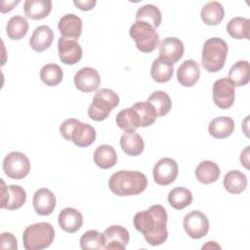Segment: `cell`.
Returning <instances> with one entry per match:
<instances>
[{
  "mask_svg": "<svg viewBox=\"0 0 250 250\" xmlns=\"http://www.w3.org/2000/svg\"><path fill=\"white\" fill-rule=\"evenodd\" d=\"M135 229L143 233L146 241L151 246L164 243L168 237L167 212L159 204L150 206L147 210L138 212L133 220Z\"/></svg>",
  "mask_w": 250,
  "mask_h": 250,
  "instance_id": "obj_1",
  "label": "cell"
},
{
  "mask_svg": "<svg viewBox=\"0 0 250 250\" xmlns=\"http://www.w3.org/2000/svg\"><path fill=\"white\" fill-rule=\"evenodd\" d=\"M108 187L118 196L137 195L146 188L147 179L139 171L120 170L110 176Z\"/></svg>",
  "mask_w": 250,
  "mask_h": 250,
  "instance_id": "obj_2",
  "label": "cell"
},
{
  "mask_svg": "<svg viewBox=\"0 0 250 250\" xmlns=\"http://www.w3.org/2000/svg\"><path fill=\"white\" fill-rule=\"evenodd\" d=\"M228 56V44L219 37H212L205 41L202 47L201 64L209 72L221 70Z\"/></svg>",
  "mask_w": 250,
  "mask_h": 250,
  "instance_id": "obj_3",
  "label": "cell"
},
{
  "mask_svg": "<svg viewBox=\"0 0 250 250\" xmlns=\"http://www.w3.org/2000/svg\"><path fill=\"white\" fill-rule=\"evenodd\" d=\"M61 135L66 140L73 142L79 147H86L96 140V130L88 123H82L75 118L64 120L60 126Z\"/></svg>",
  "mask_w": 250,
  "mask_h": 250,
  "instance_id": "obj_4",
  "label": "cell"
},
{
  "mask_svg": "<svg viewBox=\"0 0 250 250\" xmlns=\"http://www.w3.org/2000/svg\"><path fill=\"white\" fill-rule=\"evenodd\" d=\"M55 238V229L50 223L41 222L28 226L22 233L26 250H41L49 247Z\"/></svg>",
  "mask_w": 250,
  "mask_h": 250,
  "instance_id": "obj_5",
  "label": "cell"
},
{
  "mask_svg": "<svg viewBox=\"0 0 250 250\" xmlns=\"http://www.w3.org/2000/svg\"><path fill=\"white\" fill-rule=\"evenodd\" d=\"M119 104L117 94L107 88L97 91L92 104L88 107V116L95 121H103L107 118L110 111Z\"/></svg>",
  "mask_w": 250,
  "mask_h": 250,
  "instance_id": "obj_6",
  "label": "cell"
},
{
  "mask_svg": "<svg viewBox=\"0 0 250 250\" xmlns=\"http://www.w3.org/2000/svg\"><path fill=\"white\" fill-rule=\"evenodd\" d=\"M130 36L136 43V47L143 53H150L159 43V35L155 28L142 21H136L130 27Z\"/></svg>",
  "mask_w": 250,
  "mask_h": 250,
  "instance_id": "obj_7",
  "label": "cell"
},
{
  "mask_svg": "<svg viewBox=\"0 0 250 250\" xmlns=\"http://www.w3.org/2000/svg\"><path fill=\"white\" fill-rule=\"evenodd\" d=\"M3 170L11 179H23L30 171L29 159L22 152L12 151L8 153L3 160Z\"/></svg>",
  "mask_w": 250,
  "mask_h": 250,
  "instance_id": "obj_8",
  "label": "cell"
},
{
  "mask_svg": "<svg viewBox=\"0 0 250 250\" xmlns=\"http://www.w3.org/2000/svg\"><path fill=\"white\" fill-rule=\"evenodd\" d=\"M183 226L188 236L194 239L205 236L209 230V221L205 214L192 210L184 217Z\"/></svg>",
  "mask_w": 250,
  "mask_h": 250,
  "instance_id": "obj_9",
  "label": "cell"
},
{
  "mask_svg": "<svg viewBox=\"0 0 250 250\" xmlns=\"http://www.w3.org/2000/svg\"><path fill=\"white\" fill-rule=\"evenodd\" d=\"M1 182V203L0 207L7 210H17L21 208L26 201L25 190L17 185L6 186L3 179Z\"/></svg>",
  "mask_w": 250,
  "mask_h": 250,
  "instance_id": "obj_10",
  "label": "cell"
},
{
  "mask_svg": "<svg viewBox=\"0 0 250 250\" xmlns=\"http://www.w3.org/2000/svg\"><path fill=\"white\" fill-rule=\"evenodd\" d=\"M212 97L218 107L222 109L229 108L233 104L235 98L234 85L227 77L216 80L213 84Z\"/></svg>",
  "mask_w": 250,
  "mask_h": 250,
  "instance_id": "obj_11",
  "label": "cell"
},
{
  "mask_svg": "<svg viewBox=\"0 0 250 250\" xmlns=\"http://www.w3.org/2000/svg\"><path fill=\"white\" fill-rule=\"evenodd\" d=\"M179 172L177 162L169 157L159 159L153 167V179L154 182L159 186H168L172 184Z\"/></svg>",
  "mask_w": 250,
  "mask_h": 250,
  "instance_id": "obj_12",
  "label": "cell"
},
{
  "mask_svg": "<svg viewBox=\"0 0 250 250\" xmlns=\"http://www.w3.org/2000/svg\"><path fill=\"white\" fill-rule=\"evenodd\" d=\"M59 57L64 64H75L82 58V49L79 43L70 38L61 36L58 41Z\"/></svg>",
  "mask_w": 250,
  "mask_h": 250,
  "instance_id": "obj_13",
  "label": "cell"
},
{
  "mask_svg": "<svg viewBox=\"0 0 250 250\" xmlns=\"http://www.w3.org/2000/svg\"><path fill=\"white\" fill-rule=\"evenodd\" d=\"M104 249L124 250L129 242V231L122 226L113 225L104 229Z\"/></svg>",
  "mask_w": 250,
  "mask_h": 250,
  "instance_id": "obj_14",
  "label": "cell"
},
{
  "mask_svg": "<svg viewBox=\"0 0 250 250\" xmlns=\"http://www.w3.org/2000/svg\"><path fill=\"white\" fill-rule=\"evenodd\" d=\"M185 47L183 42L177 37H167L159 44V59L174 64L184 55Z\"/></svg>",
  "mask_w": 250,
  "mask_h": 250,
  "instance_id": "obj_15",
  "label": "cell"
},
{
  "mask_svg": "<svg viewBox=\"0 0 250 250\" xmlns=\"http://www.w3.org/2000/svg\"><path fill=\"white\" fill-rule=\"evenodd\" d=\"M101 83L99 72L90 66L82 67L74 75V84L76 88L84 93L96 91Z\"/></svg>",
  "mask_w": 250,
  "mask_h": 250,
  "instance_id": "obj_16",
  "label": "cell"
},
{
  "mask_svg": "<svg viewBox=\"0 0 250 250\" xmlns=\"http://www.w3.org/2000/svg\"><path fill=\"white\" fill-rule=\"evenodd\" d=\"M56 196L48 188H39L33 194V207L40 216H48L53 213L56 207Z\"/></svg>",
  "mask_w": 250,
  "mask_h": 250,
  "instance_id": "obj_17",
  "label": "cell"
},
{
  "mask_svg": "<svg viewBox=\"0 0 250 250\" xmlns=\"http://www.w3.org/2000/svg\"><path fill=\"white\" fill-rule=\"evenodd\" d=\"M200 68L193 60H186L177 70L178 82L184 87H192L199 79Z\"/></svg>",
  "mask_w": 250,
  "mask_h": 250,
  "instance_id": "obj_18",
  "label": "cell"
},
{
  "mask_svg": "<svg viewBox=\"0 0 250 250\" xmlns=\"http://www.w3.org/2000/svg\"><path fill=\"white\" fill-rule=\"evenodd\" d=\"M58 28L62 37L76 40L82 32V21L74 14H65L60 19Z\"/></svg>",
  "mask_w": 250,
  "mask_h": 250,
  "instance_id": "obj_19",
  "label": "cell"
},
{
  "mask_svg": "<svg viewBox=\"0 0 250 250\" xmlns=\"http://www.w3.org/2000/svg\"><path fill=\"white\" fill-rule=\"evenodd\" d=\"M59 225L62 229L72 233L77 231L83 224L82 214L75 208H64L59 214Z\"/></svg>",
  "mask_w": 250,
  "mask_h": 250,
  "instance_id": "obj_20",
  "label": "cell"
},
{
  "mask_svg": "<svg viewBox=\"0 0 250 250\" xmlns=\"http://www.w3.org/2000/svg\"><path fill=\"white\" fill-rule=\"evenodd\" d=\"M53 30L48 25H40L33 30L29 38V45L32 50L36 52H43L50 48L53 43Z\"/></svg>",
  "mask_w": 250,
  "mask_h": 250,
  "instance_id": "obj_21",
  "label": "cell"
},
{
  "mask_svg": "<svg viewBox=\"0 0 250 250\" xmlns=\"http://www.w3.org/2000/svg\"><path fill=\"white\" fill-rule=\"evenodd\" d=\"M234 121L229 116H219L214 118L208 126L210 135L216 139H225L234 131Z\"/></svg>",
  "mask_w": 250,
  "mask_h": 250,
  "instance_id": "obj_22",
  "label": "cell"
},
{
  "mask_svg": "<svg viewBox=\"0 0 250 250\" xmlns=\"http://www.w3.org/2000/svg\"><path fill=\"white\" fill-rule=\"evenodd\" d=\"M23 10L28 19L42 20L46 18L52 10L51 0H26Z\"/></svg>",
  "mask_w": 250,
  "mask_h": 250,
  "instance_id": "obj_23",
  "label": "cell"
},
{
  "mask_svg": "<svg viewBox=\"0 0 250 250\" xmlns=\"http://www.w3.org/2000/svg\"><path fill=\"white\" fill-rule=\"evenodd\" d=\"M122 150L131 156L140 155L145 148L143 138L136 132H125L120 138Z\"/></svg>",
  "mask_w": 250,
  "mask_h": 250,
  "instance_id": "obj_24",
  "label": "cell"
},
{
  "mask_svg": "<svg viewBox=\"0 0 250 250\" xmlns=\"http://www.w3.org/2000/svg\"><path fill=\"white\" fill-rule=\"evenodd\" d=\"M93 159L98 167L102 169H108L116 164L117 154L112 146L101 145L96 148Z\"/></svg>",
  "mask_w": 250,
  "mask_h": 250,
  "instance_id": "obj_25",
  "label": "cell"
},
{
  "mask_svg": "<svg viewBox=\"0 0 250 250\" xmlns=\"http://www.w3.org/2000/svg\"><path fill=\"white\" fill-rule=\"evenodd\" d=\"M225 17V10L221 3L217 1H210L206 3L200 12L202 21L207 25L219 24Z\"/></svg>",
  "mask_w": 250,
  "mask_h": 250,
  "instance_id": "obj_26",
  "label": "cell"
},
{
  "mask_svg": "<svg viewBox=\"0 0 250 250\" xmlns=\"http://www.w3.org/2000/svg\"><path fill=\"white\" fill-rule=\"evenodd\" d=\"M220 168L219 166L210 160H204L200 162L195 168V177L196 179L204 185L215 183L220 177Z\"/></svg>",
  "mask_w": 250,
  "mask_h": 250,
  "instance_id": "obj_27",
  "label": "cell"
},
{
  "mask_svg": "<svg viewBox=\"0 0 250 250\" xmlns=\"http://www.w3.org/2000/svg\"><path fill=\"white\" fill-rule=\"evenodd\" d=\"M223 184L227 191L238 194L247 188V178L239 170H230L225 175Z\"/></svg>",
  "mask_w": 250,
  "mask_h": 250,
  "instance_id": "obj_28",
  "label": "cell"
},
{
  "mask_svg": "<svg viewBox=\"0 0 250 250\" xmlns=\"http://www.w3.org/2000/svg\"><path fill=\"white\" fill-rule=\"evenodd\" d=\"M228 79L235 86L241 87L250 80V65L247 61H237L229 69Z\"/></svg>",
  "mask_w": 250,
  "mask_h": 250,
  "instance_id": "obj_29",
  "label": "cell"
},
{
  "mask_svg": "<svg viewBox=\"0 0 250 250\" xmlns=\"http://www.w3.org/2000/svg\"><path fill=\"white\" fill-rule=\"evenodd\" d=\"M117 126L125 132H135L141 127V122L138 113L131 106L119 111L115 118Z\"/></svg>",
  "mask_w": 250,
  "mask_h": 250,
  "instance_id": "obj_30",
  "label": "cell"
},
{
  "mask_svg": "<svg viewBox=\"0 0 250 250\" xmlns=\"http://www.w3.org/2000/svg\"><path fill=\"white\" fill-rule=\"evenodd\" d=\"M28 22L21 15L12 17L6 25V33L12 40H20L25 36L28 31Z\"/></svg>",
  "mask_w": 250,
  "mask_h": 250,
  "instance_id": "obj_31",
  "label": "cell"
},
{
  "mask_svg": "<svg viewBox=\"0 0 250 250\" xmlns=\"http://www.w3.org/2000/svg\"><path fill=\"white\" fill-rule=\"evenodd\" d=\"M168 202L176 210H182L192 202L191 191L184 187H177L168 193Z\"/></svg>",
  "mask_w": 250,
  "mask_h": 250,
  "instance_id": "obj_32",
  "label": "cell"
},
{
  "mask_svg": "<svg viewBox=\"0 0 250 250\" xmlns=\"http://www.w3.org/2000/svg\"><path fill=\"white\" fill-rule=\"evenodd\" d=\"M174 72V66L171 63H168L162 60L155 59L150 67L151 78L157 83H166L168 82Z\"/></svg>",
  "mask_w": 250,
  "mask_h": 250,
  "instance_id": "obj_33",
  "label": "cell"
},
{
  "mask_svg": "<svg viewBox=\"0 0 250 250\" xmlns=\"http://www.w3.org/2000/svg\"><path fill=\"white\" fill-rule=\"evenodd\" d=\"M227 31L234 39H249L250 21L242 17L232 18L227 24Z\"/></svg>",
  "mask_w": 250,
  "mask_h": 250,
  "instance_id": "obj_34",
  "label": "cell"
},
{
  "mask_svg": "<svg viewBox=\"0 0 250 250\" xmlns=\"http://www.w3.org/2000/svg\"><path fill=\"white\" fill-rule=\"evenodd\" d=\"M136 21H146L156 28L162 21L161 12L153 4H146L138 9L136 13Z\"/></svg>",
  "mask_w": 250,
  "mask_h": 250,
  "instance_id": "obj_35",
  "label": "cell"
},
{
  "mask_svg": "<svg viewBox=\"0 0 250 250\" xmlns=\"http://www.w3.org/2000/svg\"><path fill=\"white\" fill-rule=\"evenodd\" d=\"M139 115L141 127H147L154 123L157 118V112L154 106L148 102H140L132 105Z\"/></svg>",
  "mask_w": 250,
  "mask_h": 250,
  "instance_id": "obj_36",
  "label": "cell"
},
{
  "mask_svg": "<svg viewBox=\"0 0 250 250\" xmlns=\"http://www.w3.org/2000/svg\"><path fill=\"white\" fill-rule=\"evenodd\" d=\"M63 72L62 67L56 63L45 64L40 70V78L47 86H56L62 80Z\"/></svg>",
  "mask_w": 250,
  "mask_h": 250,
  "instance_id": "obj_37",
  "label": "cell"
},
{
  "mask_svg": "<svg viewBox=\"0 0 250 250\" xmlns=\"http://www.w3.org/2000/svg\"><path fill=\"white\" fill-rule=\"evenodd\" d=\"M156 109L158 116L166 115L172 106V102L169 95L164 91H155L148 98L147 101Z\"/></svg>",
  "mask_w": 250,
  "mask_h": 250,
  "instance_id": "obj_38",
  "label": "cell"
},
{
  "mask_svg": "<svg viewBox=\"0 0 250 250\" xmlns=\"http://www.w3.org/2000/svg\"><path fill=\"white\" fill-rule=\"evenodd\" d=\"M80 247L83 250L104 249V238L103 233L95 229L87 230L80 237Z\"/></svg>",
  "mask_w": 250,
  "mask_h": 250,
  "instance_id": "obj_39",
  "label": "cell"
},
{
  "mask_svg": "<svg viewBox=\"0 0 250 250\" xmlns=\"http://www.w3.org/2000/svg\"><path fill=\"white\" fill-rule=\"evenodd\" d=\"M0 247L1 249H18V241L13 233L11 232H2L0 236Z\"/></svg>",
  "mask_w": 250,
  "mask_h": 250,
  "instance_id": "obj_40",
  "label": "cell"
},
{
  "mask_svg": "<svg viewBox=\"0 0 250 250\" xmlns=\"http://www.w3.org/2000/svg\"><path fill=\"white\" fill-rule=\"evenodd\" d=\"M73 3L77 8H79L82 11H89L94 8L97 2L96 0H74Z\"/></svg>",
  "mask_w": 250,
  "mask_h": 250,
  "instance_id": "obj_41",
  "label": "cell"
},
{
  "mask_svg": "<svg viewBox=\"0 0 250 250\" xmlns=\"http://www.w3.org/2000/svg\"><path fill=\"white\" fill-rule=\"evenodd\" d=\"M19 0L17 1H2L1 2V12L2 13H6V12H9L11 10L14 9L15 6H17L19 4Z\"/></svg>",
  "mask_w": 250,
  "mask_h": 250,
  "instance_id": "obj_42",
  "label": "cell"
},
{
  "mask_svg": "<svg viewBox=\"0 0 250 250\" xmlns=\"http://www.w3.org/2000/svg\"><path fill=\"white\" fill-rule=\"evenodd\" d=\"M249 148H250V146H246L245 147V149L241 152V154H240V161H241V163L245 166V168H249Z\"/></svg>",
  "mask_w": 250,
  "mask_h": 250,
  "instance_id": "obj_43",
  "label": "cell"
},
{
  "mask_svg": "<svg viewBox=\"0 0 250 250\" xmlns=\"http://www.w3.org/2000/svg\"><path fill=\"white\" fill-rule=\"evenodd\" d=\"M212 249V248H216V249H220V245H218L215 241H208L205 245L202 246V249Z\"/></svg>",
  "mask_w": 250,
  "mask_h": 250,
  "instance_id": "obj_44",
  "label": "cell"
}]
</instances>
